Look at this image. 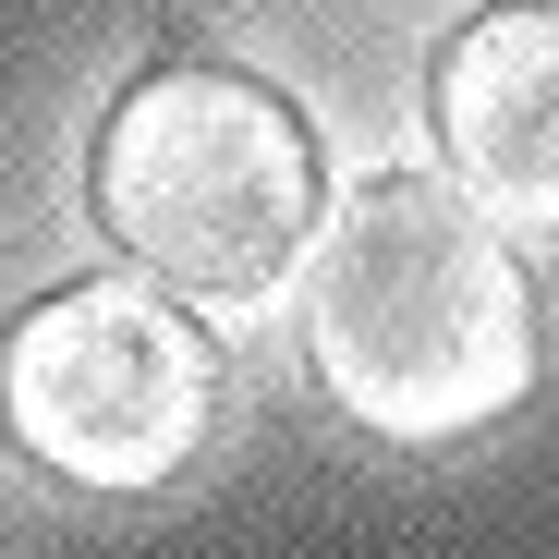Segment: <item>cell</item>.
Here are the masks:
<instances>
[{"label": "cell", "instance_id": "4", "mask_svg": "<svg viewBox=\"0 0 559 559\" xmlns=\"http://www.w3.org/2000/svg\"><path fill=\"white\" fill-rule=\"evenodd\" d=\"M426 122L450 182L499 231L559 243V0H499L462 25L426 73Z\"/></svg>", "mask_w": 559, "mask_h": 559}, {"label": "cell", "instance_id": "3", "mask_svg": "<svg viewBox=\"0 0 559 559\" xmlns=\"http://www.w3.org/2000/svg\"><path fill=\"white\" fill-rule=\"evenodd\" d=\"M219 341L158 280H61L0 329V438L61 487H170L219 426Z\"/></svg>", "mask_w": 559, "mask_h": 559}, {"label": "cell", "instance_id": "1", "mask_svg": "<svg viewBox=\"0 0 559 559\" xmlns=\"http://www.w3.org/2000/svg\"><path fill=\"white\" fill-rule=\"evenodd\" d=\"M535 280L511 231L426 170H378L317 219L305 267V365L317 390L402 450H450L535 390Z\"/></svg>", "mask_w": 559, "mask_h": 559}, {"label": "cell", "instance_id": "2", "mask_svg": "<svg viewBox=\"0 0 559 559\" xmlns=\"http://www.w3.org/2000/svg\"><path fill=\"white\" fill-rule=\"evenodd\" d=\"M85 207L98 231L158 280V293H267L280 267L317 243V134L280 85L231 73V61H158L134 73L98 158H85Z\"/></svg>", "mask_w": 559, "mask_h": 559}]
</instances>
